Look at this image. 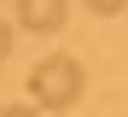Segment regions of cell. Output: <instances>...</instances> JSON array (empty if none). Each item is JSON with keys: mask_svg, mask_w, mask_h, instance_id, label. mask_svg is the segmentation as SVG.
Returning a JSON list of instances; mask_svg holds the SVG:
<instances>
[{"mask_svg": "<svg viewBox=\"0 0 128 117\" xmlns=\"http://www.w3.org/2000/svg\"><path fill=\"white\" fill-rule=\"evenodd\" d=\"M82 64L76 59H41L35 70H29V94H35V105H47V111H70L76 100H82Z\"/></svg>", "mask_w": 128, "mask_h": 117, "instance_id": "1", "label": "cell"}, {"mask_svg": "<svg viewBox=\"0 0 128 117\" xmlns=\"http://www.w3.org/2000/svg\"><path fill=\"white\" fill-rule=\"evenodd\" d=\"M64 0H18V23L24 29H35V35H47V29H64Z\"/></svg>", "mask_w": 128, "mask_h": 117, "instance_id": "2", "label": "cell"}, {"mask_svg": "<svg viewBox=\"0 0 128 117\" xmlns=\"http://www.w3.org/2000/svg\"><path fill=\"white\" fill-rule=\"evenodd\" d=\"M88 12H99V18H111V12H128V0H88Z\"/></svg>", "mask_w": 128, "mask_h": 117, "instance_id": "3", "label": "cell"}, {"mask_svg": "<svg viewBox=\"0 0 128 117\" xmlns=\"http://www.w3.org/2000/svg\"><path fill=\"white\" fill-rule=\"evenodd\" d=\"M0 117H41V111H35V105H6Z\"/></svg>", "mask_w": 128, "mask_h": 117, "instance_id": "4", "label": "cell"}, {"mask_svg": "<svg viewBox=\"0 0 128 117\" xmlns=\"http://www.w3.org/2000/svg\"><path fill=\"white\" fill-rule=\"evenodd\" d=\"M6 53H12V29L0 23V59H6Z\"/></svg>", "mask_w": 128, "mask_h": 117, "instance_id": "5", "label": "cell"}]
</instances>
